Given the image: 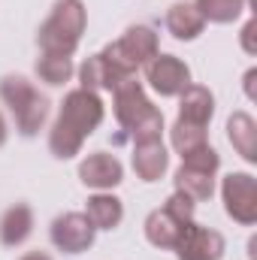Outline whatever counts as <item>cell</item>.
<instances>
[{
	"label": "cell",
	"instance_id": "6da1fadb",
	"mask_svg": "<svg viewBox=\"0 0 257 260\" xmlns=\"http://www.w3.org/2000/svg\"><path fill=\"white\" fill-rule=\"evenodd\" d=\"M100 121H103V100L97 97V91H88V88L70 91L61 103V115L49 133L52 154L61 160L79 154L82 142L100 127Z\"/></svg>",
	"mask_w": 257,
	"mask_h": 260
},
{
	"label": "cell",
	"instance_id": "7a4b0ae2",
	"mask_svg": "<svg viewBox=\"0 0 257 260\" xmlns=\"http://www.w3.org/2000/svg\"><path fill=\"white\" fill-rule=\"evenodd\" d=\"M115 118L124 130L133 133L136 142H148V139H160L164 130V115L151 106V100L145 97L142 85L130 76L115 88Z\"/></svg>",
	"mask_w": 257,
	"mask_h": 260
},
{
	"label": "cell",
	"instance_id": "3957f363",
	"mask_svg": "<svg viewBox=\"0 0 257 260\" xmlns=\"http://www.w3.org/2000/svg\"><path fill=\"white\" fill-rule=\"evenodd\" d=\"M85 3L82 0H58L52 15L46 18V24L40 27L37 40H40V49L43 55H64L70 58L85 34Z\"/></svg>",
	"mask_w": 257,
	"mask_h": 260
},
{
	"label": "cell",
	"instance_id": "277c9868",
	"mask_svg": "<svg viewBox=\"0 0 257 260\" xmlns=\"http://www.w3.org/2000/svg\"><path fill=\"white\" fill-rule=\"evenodd\" d=\"M0 97L3 103L12 109L15 124L21 130V136H34L49 118V100L46 94H40L24 76H3L0 82Z\"/></svg>",
	"mask_w": 257,
	"mask_h": 260
},
{
	"label": "cell",
	"instance_id": "5b68a950",
	"mask_svg": "<svg viewBox=\"0 0 257 260\" xmlns=\"http://www.w3.org/2000/svg\"><path fill=\"white\" fill-rule=\"evenodd\" d=\"M100 55L121 76H133L136 67L148 64L157 55V34L151 27H145V24H133V27L124 30V37L118 43H109Z\"/></svg>",
	"mask_w": 257,
	"mask_h": 260
},
{
	"label": "cell",
	"instance_id": "8992f818",
	"mask_svg": "<svg viewBox=\"0 0 257 260\" xmlns=\"http://www.w3.org/2000/svg\"><path fill=\"white\" fill-rule=\"evenodd\" d=\"M224 194V209L233 221L239 224H254L257 221V182L248 173H230L221 185Z\"/></svg>",
	"mask_w": 257,
	"mask_h": 260
},
{
	"label": "cell",
	"instance_id": "52a82bcc",
	"mask_svg": "<svg viewBox=\"0 0 257 260\" xmlns=\"http://www.w3.org/2000/svg\"><path fill=\"white\" fill-rule=\"evenodd\" d=\"M145 79L160 97H176L191 85V70L176 55H154L145 64Z\"/></svg>",
	"mask_w": 257,
	"mask_h": 260
},
{
	"label": "cell",
	"instance_id": "ba28073f",
	"mask_svg": "<svg viewBox=\"0 0 257 260\" xmlns=\"http://www.w3.org/2000/svg\"><path fill=\"white\" fill-rule=\"evenodd\" d=\"M179 260H221L224 257V236L212 227H200L188 221L176 242Z\"/></svg>",
	"mask_w": 257,
	"mask_h": 260
},
{
	"label": "cell",
	"instance_id": "9c48e42d",
	"mask_svg": "<svg viewBox=\"0 0 257 260\" xmlns=\"http://www.w3.org/2000/svg\"><path fill=\"white\" fill-rule=\"evenodd\" d=\"M94 224L82 212H67L52 224V242L67 254H82L94 245Z\"/></svg>",
	"mask_w": 257,
	"mask_h": 260
},
{
	"label": "cell",
	"instance_id": "30bf717a",
	"mask_svg": "<svg viewBox=\"0 0 257 260\" xmlns=\"http://www.w3.org/2000/svg\"><path fill=\"white\" fill-rule=\"evenodd\" d=\"M124 170H121V160L115 154H106V151H94L82 160L79 167V179L82 185L88 188H97V191H112L118 182H121Z\"/></svg>",
	"mask_w": 257,
	"mask_h": 260
},
{
	"label": "cell",
	"instance_id": "8fae6325",
	"mask_svg": "<svg viewBox=\"0 0 257 260\" xmlns=\"http://www.w3.org/2000/svg\"><path fill=\"white\" fill-rule=\"evenodd\" d=\"M167 164H170V154H167L160 139L136 142V148H133V170H136V176L142 182H157L167 173Z\"/></svg>",
	"mask_w": 257,
	"mask_h": 260
},
{
	"label": "cell",
	"instance_id": "7c38bea8",
	"mask_svg": "<svg viewBox=\"0 0 257 260\" xmlns=\"http://www.w3.org/2000/svg\"><path fill=\"white\" fill-rule=\"evenodd\" d=\"M212 115H215V97H212V91L203 88V85H188V88L182 91L179 118L206 127V124L212 121Z\"/></svg>",
	"mask_w": 257,
	"mask_h": 260
},
{
	"label": "cell",
	"instance_id": "4fadbf2b",
	"mask_svg": "<svg viewBox=\"0 0 257 260\" xmlns=\"http://www.w3.org/2000/svg\"><path fill=\"white\" fill-rule=\"evenodd\" d=\"M30 230H34V212H30V206L15 203V206H9L3 212V218H0V242L6 248L21 245L30 236Z\"/></svg>",
	"mask_w": 257,
	"mask_h": 260
},
{
	"label": "cell",
	"instance_id": "5bb4252c",
	"mask_svg": "<svg viewBox=\"0 0 257 260\" xmlns=\"http://www.w3.org/2000/svg\"><path fill=\"white\" fill-rule=\"evenodd\" d=\"M185 224H188V221L173 218L167 209H154V212L145 218V236H148V242L157 245V248H176L179 233H182Z\"/></svg>",
	"mask_w": 257,
	"mask_h": 260
},
{
	"label": "cell",
	"instance_id": "9a60e30c",
	"mask_svg": "<svg viewBox=\"0 0 257 260\" xmlns=\"http://www.w3.org/2000/svg\"><path fill=\"white\" fill-rule=\"evenodd\" d=\"M79 79H82V88H88V91H94V88H109V91H115V88H118L124 79H130V76H121L103 55H91V58L82 64V70H79Z\"/></svg>",
	"mask_w": 257,
	"mask_h": 260
},
{
	"label": "cell",
	"instance_id": "2e32d148",
	"mask_svg": "<svg viewBox=\"0 0 257 260\" xmlns=\"http://www.w3.org/2000/svg\"><path fill=\"white\" fill-rule=\"evenodd\" d=\"M227 136L233 142V148L248 160L254 164L257 160V124L248 112H233L230 121H227Z\"/></svg>",
	"mask_w": 257,
	"mask_h": 260
},
{
	"label": "cell",
	"instance_id": "e0dca14e",
	"mask_svg": "<svg viewBox=\"0 0 257 260\" xmlns=\"http://www.w3.org/2000/svg\"><path fill=\"white\" fill-rule=\"evenodd\" d=\"M85 218L94 224V230H112L121 224L124 218V206L121 200L112 194H94L85 206Z\"/></svg>",
	"mask_w": 257,
	"mask_h": 260
},
{
	"label": "cell",
	"instance_id": "ac0fdd59",
	"mask_svg": "<svg viewBox=\"0 0 257 260\" xmlns=\"http://www.w3.org/2000/svg\"><path fill=\"white\" fill-rule=\"evenodd\" d=\"M203 15L194 3H173L167 12V27L176 40H197L203 34Z\"/></svg>",
	"mask_w": 257,
	"mask_h": 260
},
{
	"label": "cell",
	"instance_id": "d6986e66",
	"mask_svg": "<svg viewBox=\"0 0 257 260\" xmlns=\"http://www.w3.org/2000/svg\"><path fill=\"white\" fill-rule=\"evenodd\" d=\"M215 173H206V170H194V167H185L176 173V191H182L185 197H191L194 203L197 200H209L212 191H215Z\"/></svg>",
	"mask_w": 257,
	"mask_h": 260
},
{
	"label": "cell",
	"instance_id": "ffe728a7",
	"mask_svg": "<svg viewBox=\"0 0 257 260\" xmlns=\"http://www.w3.org/2000/svg\"><path fill=\"white\" fill-rule=\"evenodd\" d=\"M203 15V21H215V24H227L236 21L245 9V0H197L194 3Z\"/></svg>",
	"mask_w": 257,
	"mask_h": 260
},
{
	"label": "cell",
	"instance_id": "44dd1931",
	"mask_svg": "<svg viewBox=\"0 0 257 260\" xmlns=\"http://www.w3.org/2000/svg\"><path fill=\"white\" fill-rule=\"evenodd\" d=\"M203 145H206V127L191 124V121H182V118L173 124V148L182 157L197 151V148H203Z\"/></svg>",
	"mask_w": 257,
	"mask_h": 260
},
{
	"label": "cell",
	"instance_id": "7402d4cb",
	"mask_svg": "<svg viewBox=\"0 0 257 260\" xmlns=\"http://www.w3.org/2000/svg\"><path fill=\"white\" fill-rule=\"evenodd\" d=\"M37 76L46 85H64L67 79L73 76V61L64 55H43L37 61Z\"/></svg>",
	"mask_w": 257,
	"mask_h": 260
},
{
	"label": "cell",
	"instance_id": "603a6c76",
	"mask_svg": "<svg viewBox=\"0 0 257 260\" xmlns=\"http://www.w3.org/2000/svg\"><path fill=\"white\" fill-rule=\"evenodd\" d=\"M173 218H179V221H191L194 218V200L191 197H185L182 191H176V194L167 200V206H164Z\"/></svg>",
	"mask_w": 257,
	"mask_h": 260
},
{
	"label": "cell",
	"instance_id": "cb8c5ba5",
	"mask_svg": "<svg viewBox=\"0 0 257 260\" xmlns=\"http://www.w3.org/2000/svg\"><path fill=\"white\" fill-rule=\"evenodd\" d=\"M242 46H245V52L248 55H254V18H248V24L242 27Z\"/></svg>",
	"mask_w": 257,
	"mask_h": 260
},
{
	"label": "cell",
	"instance_id": "d4e9b609",
	"mask_svg": "<svg viewBox=\"0 0 257 260\" xmlns=\"http://www.w3.org/2000/svg\"><path fill=\"white\" fill-rule=\"evenodd\" d=\"M254 79H257V70H248L245 73V91H248L251 100H254Z\"/></svg>",
	"mask_w": 257,
	"mask_h": 260
},
{
	"label": "cell",
	"instance_id": "484cf974",
	"mask_svg": "<svg viewBox=\"0 0 257 260\" xmlns=\"http://www.w3.org/2000/svg\"><path fill=\"white\" fill-rule=\"evenodd\" d=\"M21 260H52V257H49L46 251H30V254H24Z\"/></svg>",
	"mask_w": 257,
	"mask_h": 260
},
{
	"label": "cell",
	"instance_id": "4316f807",
	"mask_svg": "<svg viewBox=\"0 0 257 260\" xmlns=\"http://www.w3.org/2000/svg\"><path fill=\"white\" fill-rule=\"evenodd\" d=\"M6 142V121H3V115H0V145Z\"/></svg>",
	"mask_w": 257,
	"mask_h": 260
}]
</instances>
